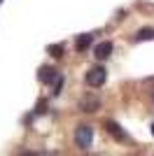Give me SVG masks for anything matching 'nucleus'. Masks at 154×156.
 Listing matches in <instances>:
<instances>
[{
    "label": "nucleus",
    "mask_w": 154,
    "mask_h": 156,
    "mask_svg": "<svg viewBox=\"0 0 154 156\" xmlns=\"http://www.w3.org/2000/svg\"><path fill=\"white\" fill-rule=\"evenodd\" d=\"M84 82H86L89 86H96V89H98V86H103L105 82H108V70H105L103 65H94V68L86 72Z\"/></svg>",
    "instance_id": "f257e3e1"
},
{
    "label": "nucleus",
    "mask_w": 154,
    "mask_h": 156,
    "mask_svg": "<svg viewBox=\"0 0 154 156\" xmlns=\"http://www.w3.org/2000/svg\"><path fill=\"white\" fill-rule=\"evenodd\" d=\"M94 142V130L89 126H77L75 128V144L79 149H89Z\"/></svg>",
    "instance_id": "f03ea898"
},
{
    "label": "nucleus",
    "mask_w": 154,
    "mask_h": 156,
    "mask_svg": "<svg viewBox=\"0 0 154 156\" xmlns=\"http://www.w3.org/2000/svg\"><path fill=\"white\" fill-rule=\"evenodd\" d=\"M105 128H108V133H110V135H115L117 140H122V142H126V140H128L126 130H124L122 126L117 124L115 119H108V121H105Z\"/></svg>",
    "instance_id": "7ed1b4c3"
},
{
    "label": "nucleus",
    "mask_w": 154,
    "mask_h": 156,
    "mask_svg": "<svg viewBox=\"0 0 154 156\" xmlns=\"http://www.w3.org/2000/svg\"><path fill=\"white\" fill-rule=\"evenodd\" d=\"M112 42H108V40H105V42H98L96 47H94V54H96V58L98 61H105V58H110V54H112Z\"/></svg>",
    "instance_id": "20e7f679"
},
{
    "label": "nucleus",
    "mask_w": 154,
    "mask_h": 156,
    "mask_svg": "<svg viewBox=\"0 0 154 156\" xmlns=\"http://www.w3.org/2000/svg\"><path fill=\"white\" fill-rule=\"evenodd\" d=\"M98 107H101V100H98L96 96H84L82 100H79V110L82 112H96Z\"/></svg>",
    "instance_id": "39448f33"
},
{
    "label": "nucleus",
    "mask_w": 154,
    "mask_h": 156,
    "mask_svg": "<svg viewBox=\"0 0 154 156\" xmlns=\"http://www.w3.org/2000/svg\"><path fill=\"white\" fill-rule=\"evenodd\" d=\"M38 77H40V82H42V84H51V82H54L58 75H56V70H54L51 65H45V68H40Z\"/></svg>",
    "instance_id": "423d86ee"
},
{
    "label": "nucleus",
    "mask_w": 154,
    "mask_h": 156,
    "mask_svg": "<svg viewBox=\"0 0 154 156\" xmlns=\"http://www.w3.org/2000/svg\"><path fill=\"white\" fill-rule=\"evenodd\" d=\"M91 44H94V35H91V33H84V35H79V37L75 40L77 51H86Z\"/></svg>",
    "instance_id": "0eeeda50"
},
{
    "label": "nucleus",
    "mask_w": 154,
    "mask_h": 156,
    "mask_svg": "<svg viewBox=\"0 0 154 156\" xmlns=\"http://www.w3.org/2000/svg\"><path fill=\"white\" fill-rule=\"evenodd\" d=\"M135 40H138V42H142V40H154V28L152 26L140 28V30L135 33Z\"/></svg>",
    "instance_id": "6e6552de"
},
{
    "label": "nucleus",
    "mask_w": 154,
    "mask_h": 156,
    "mask_svg": "<svg viewBox=\"0 0 154 156\" xmlns=\"http://www.w3.org/2000/svg\"><path fill=\"white\" fill-rule=\"evenodd\" d=\"M47 51H49V56H54V58H61V56H63V47H61V44H58V47L51 44Z\"/></svg>",
    "instance_id": "1a4fd4ad"
},
{
    "label": "nucleus",
    "mask_w": 154,
    "mask_h": 156,
    "mask_svg": "<svg viewBox=\"0 0 154 156\" xmlns=\"http://www.w3.org/2000/svg\"><path fill=\"white\" fill-rule=\"evenodd\" d=\"M61 89H63V77H56V79H54V89H51V93H54V96H58V93H61Z\"/></svg>",
    "instance_id": "9d476101"
},
{
    "label": "nucleus",
    "mask_w": 154,
    "mask_h": 156,
    "mask_svg": "<svg viewBox=\"0 0 154 156\" xmlns=\"http://www.w3.org/2000/svg\"><path fill=\"white\" fill-rule=\"evenodd\" d=\"M47 110V103H45V100H40V103H38V112H45Z\"/></svg>",
    "instance_id": "9b49d317"
},
{
    "label": "nucleus",
    "mask_w": 154,
    "mask_h": 156,
    "mask_svg": "<svg viewBox=\"0 0 154 156\" xmlns=\"http://www.w3.org/2000/svg\"><path fill=\"white\" fill-rule=\"evenodd\" d=\"M152 133H154V124H152Z\"/></svg>",
    "instance_id": "f8f14e48"
}]
</instances>
